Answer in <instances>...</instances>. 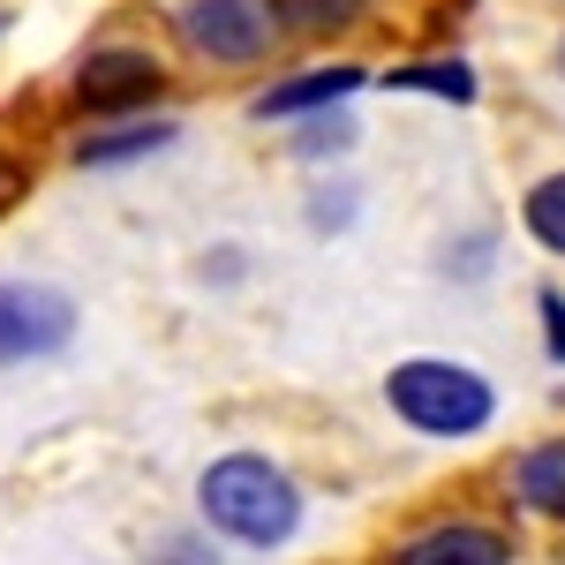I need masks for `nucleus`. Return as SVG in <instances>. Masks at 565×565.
<instances>
[{"instance_id": "obj_15", "label": "nucleus", "mask_w": 565, "mask_h": 565, "mask_svg": "<svg viewBox=\"0 0 565 565\" xmlns=\"http://www.w3.org/2000/svg\"><path fill=\"white\" fill-rule=\"evenodd\" d=\"M558 68H565V53H558Z\"/></svg>"}, {"instance_id": "obj_5", "label": "nucleus", "mask_w": 565, "mask_h": 565, "mask_svg": "<svg viewBox=\"0 0 565 565\" xmlns=\"http://www.w3.org/2000/svg\"><path fill=\"white\" fill-rule=\"evenodd\" d=\"M159 90H167V68L143 45H98L76 68V98L90 114H129V106H151Z\"/></svg>"}, {"instance_id": "obj_9", "label": "nucleus", "mask_w": 565, "mask_h": 565, "mask_svg": "<svg viewBox=\"0 0 565 565\" xmlns=\"http://www.w3.org/2000/svg\"><path fill=\"white\" fill-rule=\"evenodd\" d=\"M159 143H174L167 121H151V129H121V136H90L84 151H76V167H121V159H151Z\"/></svg>"}, {"instance_id": "obj_7", "label": "nucleus", "mask_w": 565, "mask_h": 565, "mask_svg": "<svg viewBox=\"0 0 565 565\" xmlns=\"http://www.w3.org/2000/svg\"><path fill=\"white\" fill-rule=\"evenodd\" d=\"M362 90V68H309V76H295V84H271L257 98L264 121H302V114H324V106H340V98H354Z\"/></svg>"}, {"instance_id": "obj_10", "label": "nucleus", "mask_w": 565, "mask_h": 565, "mask_svg": "<svg viewBox=\"0 0 565 565\" xmlns=\"http://www.w3.org/2000/svg\"><path fill=\"white\" fill-rule=\"evenodd\" d=\"M521 218H527V234H535L543 249H558V257H565V174L535 181L527 204H521Z\"/></svg>"}, {"instance_id": "obj_12", "label": "nucleus", "mask_w": 565, "mask_h": 565, "mask_svg": "<svg viewBox=\"0 0 565 565\" xmlns=\"http://www.w3.org/2000/svg\"><path fill=\"white\" fill-rule=\"evenodd\" d=\"M264 15H279L287 31H340L362 15V0H271Z\"/></svg>"}, {"instance_id": "obj_13", "label": "nucleus", "mask_w": 565, "mask_h": 565, "mask_svg": "<svg viewBox=\"0 0 565 565\" xmlns=\"http://www.w3.org/2000/svg\"><path fill=\"white\" fill-rule=\"evenodd\" d=\"M543 324H551V354H565V302H558V295L543 302Z\"/></svg>"}, {"instance_id": "obj_14", "label": "nucleus", "mask_w": 565, "mask_h": 565, "mask_svg": "<svg viewBox=\"0 0 565 565\" xmlns=\"http://www.w3.org/2000/svg\"><path fill=\"white\" fill-rule=\"evenodd\" d=\"M0 196H8V159H0Z\"/></svg>"}, {"instance_id": "obj_3", "label": "nucleus", "mask_w": 565, "mask_h": 565, "mask_svg": "<svg viewBox=\"0 0 565 565\" xmlns=\"http://www.w3.org/2000/svg\"><path fill=\"white\" fill-rule=\"evenodd\" d=\"M76 340V302L61 287H23V279H0V370L8 362H31Z\"/></svg>"}, {"instance_id": "obj_2", "label": "nucleus", "mask_w": 565, "mask_h": 565, "mask_svg": "<svg viewBox=\"0 0 565 565\" xmlns=\"http://www.w3.org/2000/svg\"><path fill=\"white\" fill-rule=\"evenodd\" d=\"M385 399L399 423H415L430 437H476L498 415V392L460 362H399L385 377Z\"/></svg>"}, {"instance_id": "obj_4", "label": "nucleus", "mask_w": 565, "mask_h": 565, "mask_svg": "<svg viewBox=\"0 0 565 565\" xmlns=\"http://www.w3.org/2000/svg\"><path fill=\"white\" fill-rule=\"evenodd\" d=\"M181 39L204 61L242 68L271 53V15H264V0H181Z\"/></svg>"}, {"instance_id": "obj_6", "label": "nucleus", "mask_w": 565, "mask_h": 565, "mask_svg": "<svg viewBox=\"0 0 565 565\" xmlns=\"http://www.w3.org/2000/svg\"><path fill=\"white\" fill-rule=\"evenodd\" d=\"M392 565H513V543L482 521H437L423 527Z\"/></svg>"}, {"instance_id": "obj_8", "label": "nucleus", "mask_w": 565, "mask_h": 565, "mask_svg": "<svg viewBox=\"0 0 565 565\" xmlns=\"http://www.w3.org/2000/svg\"><path fill=\"white\" fill-rule=\"evenodd\" d=\"M513 490H521V505H535L543 521H565V437H551V445L521 452Z\"/></svg>"}, {"instance_id": "obj_1", "label": "nucleus", "mask_w": 565, "mask_h": 565, "mask_svg": "<svg viewBox=\"0 0 565 565\" xmlns=\"http://www.w3.org/2000/svg\"><path fill=\"white\" fill-rule=\"evenodd\" d=\"M196 505H204V521L218 535H234L249 551H271V543H287L302 527V490L287 482V468H271L264 452H226V460H212L204 482H196Z\"/></svg>"}, {"instance_id": "obj_11", "label": "nucleus", "mask_w": 565, "mask_h": 565, "mask_svg": "<svg viewBox=\"0 0 565 565\" xmlns=\"http://www.w3.org/2000/svg\"><path fill=\"white\" fill-rule=\"evenodd\" d=\"M392 84H399V90H437V98H452V106H468V98H476V76H468L460 61H423V68H392Z\"/></svg>"}]
</instances>
